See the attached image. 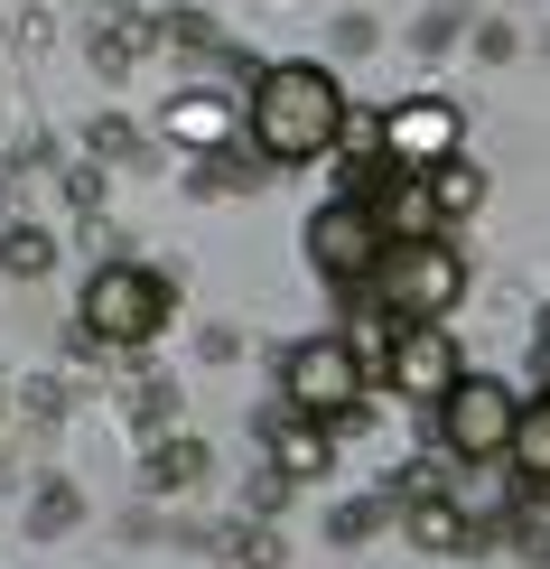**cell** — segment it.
Returning <instances> with one entry per match:
<instances>
[{
	"label": "cell",
	"mask_w": 550,
	"mask_h": 569,
	"mask_svg": "<svg viewBox=\"0 0 550 569\" xmlns=\"http://www.w3.org/2000/svg\"><path fill=\"white\" fill-rule=\"evenodd\" d=\"M337 131H346V93L327 66H271L252 84V140L271 159H318Z\"/></svg>",
	"instance_id": "1"
},
{
	"label": "cell",
	"mask_w": 550,
	"mask_h": 569,
	"mask_svg": "<svg viewBox=\"0 0 550 569\" xmlns=\"http://www.w3.org/2000/svg\"><path fill=\"white\" fill-rule=\"evenodd\" d=\"M382 308L392 318H448L467 290V262H458V243H439V233H401V243H382Z\"/></svg>",
	"instance_id": "2"
},
{
	"label": "cell",
	"mask_w": 550,
	"mask_h": 569,
	"mask_svg": "<svg viewBox=\"0 0 550 569\" xmlns=\"http://www.w3.org/2000/svg\"><path fill=\"white\" fill-rule=\"evenodd\" d=\"M159 327H169V280L159 271H93L84 280V337H103V346H150Z\"/></svg>",
	"instance_id": "3"
},
{
	"label": "cell",
	"mask_w": 550,
	"mask_h": 569,
	"mask_svg": "<svg viewBox=\"0 0 550 569\" xmlns=\"http://www.w3.org/2000/svg\"><path fill=\"white\" fill-rule=\"evenodd\" d=\"M280 383H290V411H308V420H346L354 401H364V365H354L346 337H308V346H290Z\"/></svg>",
	"instance_id": "4"
},
{
	"label": "cell",
	"mask_w": 550,
	"mask_h": 569,
	"mask_svg": "<svg viewBox=\"0 0 550 569\" xmlns=\"http://www.w3.org/2000/svg\"><path fill=\"white\" fill-rule=\"evenodd\" d=\"M513 411H522V401H513L504 383L458 373V383L439 392V439L458 448V458H504V448H513Z\"/></svg>",
	"instance_id": "5"
},
{
	"label": "cell",
	"mask_w": 550,
	"mask_h": 569,
	"mask_svg": "<svg viewBox=\"0 0 550 569\" xmlns=\"http://www.w3.org/2000/svg\"><path fill=\"white\" fill-rule=\"evenodd\" d=\"M382 150H392V169L429 178L439 159H458V150H467V122H458V103H439V93H411V103L382 112Z\"/></svg>",
	"instance_id": "6"
},
{
	"label": "cell",
	"mask_w": 550,
	"mask_h": 569,
	"mask_svg": "<svg viewBox=\"0 0 550 569\" xmlns=\"http://www.w3.org/2000/svg\"><path fill=\"white\" fill-rule=\"evenodd\" d=\"M382 243H392V233L373 224V206H327V216L308 224V252H318V271H327V280H373Z\"/></svg>",
	"instance_id": "7"
},
{
	"label": "cell",
	"mask_w": 550,
	"mask_h": 569,
	"mask_svg": "<svg viewBox=\"0 0 550 569\" xmlns=\"http://www.w3.org/2000/svg\"><path fill=\"white\" fill-rule=\"evenodd\" d=\"M392 383L411 392V401H439L448 383H458V346L439 337V318H411V327H401V346H392Z\"/></svg>",
	"instance_id": "8"
},
{
	"label": "cell",
	"mask_w": 550,
	"mask_h": 569,
	"mask_svg": "<svg viewBox=\"0 0 550 569\" xmlns=\"http://www.w3.org/2000/svg\"><path fill=\"white\" fill-rule=\"evenodd\" d=\"M504 458H513V467H522L532 486H550V392L513 411V448H504Z\"/></svg>",
	"instance_id": "9"
},
{
	"label": "cell",
	"mask_w": 550,
	"mask_h": 569,
	"mask_svg": "<svg viewBox=\"0 0 550 569\" xmlns=\"http://www.w3.org/2000/svg\"><path fill=\"white\" fill-rule=\"evenodd\" d=\"M271 458H280V477H327V420L290 411V430L271 439Z\"/></svg>",
	"instance_id": "10"
},
{
	"label": "cell",
	"mask_w": 550,
	"mask_h": 569,
	"mask_svg": "<svg viewBox=\"0 0 550 569\" xmlns=\"http://www.w3.org/2000/svg\"><path fill=\"white\" fill-rule=\"evenodd\" d=\"M429 206H439V216H467V206H486V169H467V150H458V159H439V169H429Z\"/></svg>",
	"instance_id": "11"
},
{
	"label": "cell",
	"mask_w": 550,
	"mask_h": 569,
	"mask_svg": "<svg viewBox=\"0 0 550 569\" xmlns=\"http://www.w3.org/2000/svg\"><path fill=\"white\" fill-rule=\"evenodd\" d=\"M169 131H178V140H197V150H214V140H224V131H233V112H224V103H214V93H187V103L169 112Z\"/></svg>",
	"instance_id": "12"
},
{
	"label": "cell",
	"mask_w": 550,
	"mask_h": 569,
	"mask_svg": "<svg viewBox=\"0 0 550 569\" xmlns=\"http://www.w3.org/2000/svg\"><path fill=\"white\" fill-rule=\"evenodd\" d=\"M411 541H420V551H458V541H467L458 505H439V495H420V505H411Z\"/></svg>",
	"instance_id": "13"
},
{
	"label": "cell",
	"mask_w": 550,
	"mask_h": 569,
	"mask_svg": "<svg viewBox=\"0 0 550 569\" xmlns=\"http://www.w3.org/2000/svg\"><path fill=\"white\" fill-rule=\"evenodd\" d=\"M47 252H57V243H47V233H10V252H0V262H10V271H47Z\"/></svg>",
	"instance_id": "14"
}]
</instances>
